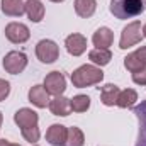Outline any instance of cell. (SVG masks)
I'll return each instance as SVG.
<instances>
[{
    "instance_id": "cell-25",
    "label": "cell",
    "mask_w": 146,
    "mask_h": 146,
    "mask_svg": "<svg viewBox=\"0 0 146 146\" xmlns=\"http://www.w3.org/2000/svg\"><path fill=\"white\" fill-rule=\"evenodd\" d=\"M9 94H10V83H9L7 80L0 78V102L5 100V99L9 97Z\"/></svg>"
},
{
    "instance_id": "cell-13",
    "label": "cell",
    "mask_w": 146,
    "mask_h": 146,
    "mask_svg": "<svg viewBox=\"0 0 146 146\" xmlns=\"http://www.w3.org/2000/svg\"><path fill=\"white\" fill-rule=\"evenodd\" d=\"M92 42L95 48L109 49V46H112V42H114V33L109 27H99L92 36Z\"/></svg>"
},
{
    "instance_id": "cell-15",
    "label": "cell",
    "mask_w": 146,
    "mask_h": 146,
    "mask_svg": "<svg viewBox=\"0 0 146 146\" xmlns=\"http://www.w3.org/2000/svg\"><path fill=\"white\" fill-rule=\"evenodd\" d=\"M2 12L10 17H21L26 14V2L22 0H2Z\"/></svg>"
},
{
    "instance_id": "cell-23",
    "label": "cell",
    "mask_w": 146,
    "mask_h": 146,
    "mask_svg": "<svg viewBox=\"0 0 146 146\" xmlns=\"http://www.w3.org/2000/svg\"><path fill=\"white\" fill-rule=\"evenodd\" d=\"M134 114L143 121V129H141V136H139V143L138 146H146V104H141L134 109Z\"/></svg>"
},
{
    "instance_id": "cell-4",
    "label": "cell",
    "mask_w": 146,
    "mask_h": 146,
    "mask_svg": "<svg viewBox=\"0 0 146 146\" xmlns=\"http://www.w3.org/2000/svg\"><path fill=\"white\" fill-rule=\"evenodd\" d=\"M36 56L41 63H54L60 58V46L51 39H41L36 44Z\"/></svg>"
},
{
    "instance_id": "cell-27",
    "label": "cell",
    "mask_w": 146,
    "mask_h": 146,
    "mask_svg": "<svg viewBox=\"0 0 146 146\" xmlns=\"http://www.w3.org/2000/svg\"><path fill=\"white\" fill-rule=\"evenodd\" d=\"M134 53L138 54V58H139V60H141V61L146 65V46H139Z\"/></svg>"
},
{
    "instance_id": "cell-17",
    "label": "cell",
    "mask_w": 146,
    "mask_h": 146,
    "mask_svg": "<svg viewBox=\"0 0 146 146\" xmlns=\"http://www.w3.org/2000/svg\"><path fill=\"white\" fill-rule=\"evenodd\" d=\"M119 87L117 85H112V83H107L102 87L100 90V102L107 107H112V106H117V97H119Z\"/></svg>"
},
{
    "instance_id": "cell-1",
    "label": "cell",
    "mask_w": 146,
    "mask_h": 146,
    "mask_svg": "<svg viewBox=\"0 0 146 146\" xmlns=\"http://www.w3.org/2000/svg\"><path fill=\"white\" fill-rule=\"evenodd\" d=\"M72 83L76 88H87L92 85H97L104 80V72L100 66L95 65H82L72 73Z\"/></svg>"
},
{
    "instance_id": "cell-5",
    "label": "cell",
    "mask_w": 146,
    "mask_h": 146,
    "mask_svg": "<svg viewBox=\"0 0 146 146\" xmlns=\"http://www.w3.org/2000/svg\"><path fill=\"white\" fill-rule=\"evenodd\" d=\"M3 70L10 75H19L26 70L27 66V56L26 53L22 51H9L5 56H3Z\"/></svg>"
},
{
    "instance_id": "cell-3",
    "label": "cell",
    "mask_w": 146,
    "mask_h": 146,
    "mask_svg": "<svg viewBox=\"0 0 146 146\" xmlns=\"http://www.w3.org/2000/svg\"><path fill=\"white\" fill-rule=\"evenodd\" d=\"M141 39H143V27H141V22L133 21V22H129V24L122 29L121 39H119V48H121V49L133 48V46L139 44Z\"/></svg>"
},
{
    "instance_id": "cell-31",
    "label": "cell",
    "mask_w": 146,
    "mask_h": 146,
    "mask_svg": "<svg viewBox=\"0 0 146 146\" xmlns=\"http://www.w3.org/2000/svg\"><path fill=\"white\" fill-rule=\"evenodd\" d=\"M49 2H54V3H60V2H65V0H49Z\"/></svg>"
},
{
    "instance_id": "cell-16",
    "label": "cell",
    "mask_w": 146,
    "mask_h": 146,
    "mask_svg": "<svg viewBox=\"0 0 146 146\" xmlns=\"http://www.w3.org/2000/svg\"><path fill=\"white\" fill-rule=\"evenodd\" d=\"M73 7H75V12H76L78 17L88 19L97 10V0H75Z\"/></svg>"
},
{
    "instance_id": "cell-19",
    "label": "cell",
    "mask_w": 146,
    "mask_h": 146,
    "mask_svg": "<svg viewBox=\"0 0 146 146\" xmlns=\"http://www.w3.org/2000/svg\"><path fill=\"white\" fill-rule=\"evenodd\" d=\"M136 100H138V92L134 88H126V90H121L119 92L117 106L122 107V109H131V107H134Z\"/></svg>"
},
{
    "instance_id": "cell-8",
    "label": "cell",
    "mask_w": 146,
    "mask_h": 146,
    "mask_svg": "<svg viewBox=\"0 0 146 146\" xmlns=\"http://www.w3.org/2000/svg\"><path fill=\"white\" fill-rule=\"evenodd\" d=\"M14 122H15L21 129H24V127H33V126H37L39 115H37L36 110L29 109V107H22V109H19L14 114Z\"/></svg>"
},
{
    "instance_id": "cell-24",
    "label": "cell",
    "mask_w": 146,
    "mask_h": 146,
    "mask_svg": "<svg viewBox=\"0 0 146 146\" xmlns=\"http://www.w3.org/2000/svg\"><path fill=\"white\" fill-rule=\"evenodd\" d=\"M21 134H22V138H24L26 141H29L31 145H36L37 141H39V138H41V131H39V127H37V126L21 129Z\"/></svg>"
},
{
    "instance_id": "cell-21",
    "label": "cell",
    "mask_w": 146,
    "mask_h": 146,
    "mask_svg": "<svg viewBox=\"0 0 146 146\" xmlns=\"http://www.w3.org/2000/svg\"><path fill=\"white\" fill-rule=\"evenodd\" d=\"M124 66H126V70L131 73H136V72H141V70H145L146 65L138 58V54L136 53H129L126 58H124Z\"/></svg>"
},
{
    "instance_id": "cell-26",
    "label": "cell",
    "mask_w": 146,
    "mask_h": 146,
    "mask_svg": "<svg viewBox=\"0 0 146 146\" xmlns=\"http://www.w3.org/2000/svg\"><path fill=\"white\" fill-rule=\"evenodd\" d=\"M133 82L136 85H146V68L141 70V72L133 73Z\"/></svg>"
},
{
    "instance_id": "cell-7",
    "label": "cell",
    "mask_w": 146,
    "mask_h": 146,
    "mask_svg": "<svg viewBox=\"0 0 146 146\" xmlns=\"http://www.w3.org/2000/svg\"><path fill=\"white\" fill-rule=\"evenodd\" d=\"M5 37L14 44H22V42L29 41L31 31L22 22H10V24L5 26Z\"/></svg>"
},
{
    "instance_id": "cell-20",
    "label": "cell",
    "mask_w": 146,
    "mask_h": 146,
    "mask_svg": "<svg viewBox=\"0 0 146 146\" xmlns=\"http://www.w3.org/2000/svg\"><path fill=\"white\" fill-rule=\"evenodd\" d=\"M83 145H85V134H83V131L80 127H76V126L68 127L65 146H83Z\"/></svg>"
},
{
    "instance_id": "cell-28",
    "label": "cell",
    "mask_w": 146,
    "mask_h": 146,
    "mask_svg": "<svg viewBox=\"0 0 146 146\" xmlns=\"http://www.w3.org/2000/svg\"><path fill=\"white\" fill-rule=\"evenodd\" d=\"M0 146H12V143L7 139H0Z\"/></svg>"
},
{
    "instance_id": "cell-30",
    "label": "cell",
    "mask_w": 146,
    "mask_h": 146,
    "mask_svg": "<svg viewBox=\"0 0 146 146\" xmlns=\"http://www.w3.org/2000/svg\"><path fill=\"white\" fill-rule=\"evenodd\" d=\"M2 122H3V115H2V112H0V127H2Z\"/></svg>"
},
{
    "instance_id": "cell-10",
    "label": "cell",
    "mask_w": 146,
    "mask_h": 146,
    "mask_svg": "<svg viewBox=\"0 0 146 146\" xmlns=\"http://www.w3.org/2000/svg\"><path fill=\"white\" fill-rule=\"evenodd\" d=\"M66 134L68 127H65L63 124H51L46 131V141L51 146H65Z\"/></svg>"
},
{
    "instance_id": "cell-14",
    "label": "cell",
    "mask_w": 146,
    "mask_h": 146,
    "mask_svg": "<svg viewBox=\"0 0 146 146\" xmlns=\"http://www.w3.org/2000/svg\"><path fill=\"white\" fill-rule=\"evenodd\" d=\"M26 14L29 17L31 22H41L44 19V14H46V9L42 5L41 0H27L26 2Z\"/></svg>"
},
{
    "instance_id": "cell-33",
    "label": "cell",
    "mask_w": 146,
    "mask_h": 146,
    "mask_svg": "<svg viewBox=\"0 0 146 146\" xmlns=\"http://www.w3.org/2000/svg\"><path fill=\"white\" fill-rule=\"evenodd\" d=\"M36 146H37V145H36Z\"/></svg>"
},
{
    "instance_id": "cell-9",
    "label": "cell",
    "mask_w": 146,
    "mask_h": 146,
    "mask_svg": "<svg viewBox=\"0 0 146 146\" xmlns=\"http://www.w3.org/2000/svg\"><path fill=\"white\" fill-rule=\"evenodd\" d=\"M65 46H66V51L72 56H80V54H83L87 51V37L83 36V34L73 33L70 36H66Z\"/></svg>"
},
{
    "instance_id": "cell-12",
    "label": "cell",
    "mask_w": 146,
    "mask_h": 146,
    "mask_svg": "<svg viewBox=\"0 0 146 146\" xmlns=\"http://www.w3.org/2000/svg\"><path fill=\"white\" fill-rule=\"evenodd\" d=\"M49 110L53 115H61V117H66L70 115L72 112V104H70V99H66L65 95H56L53 100H49Z\"/></svg>"
},
{
    "instance_id": "cell-18",
    "label": "cell",
    "mask_w": 146,
    "mask_h": 146,
    "mask_svg": "<svg viewBox=\"0 0 146 146\" xmlns=\"http://www.w3.org/2000/svg\"><path fill=\"white\" fill-rule=\"evenodd\" d=\"M88 60L95 65V66H106L109 65L112 60V53L109 49H102V48H95L88 53Z\"/></svg>"
},
{
    "instance_id": "cell-29",
    "label": "cell",
    "mask_w": 146,
    "mask_h": 146,
    "mask_svg": "<svg viewBox=\"0 0 146 146\" xmlns=\"http://www.w3.org/2000/svg\"><path fill=\"white\" fill-rule=\"evenodd\" d=\"M143 37H146V24L143 26Z\"/></svg>"
},
{
    "instance_id": "cell-11",
    "label": "cell",
    "mask_w": 146,
    "mask_h": 146,
    "mask_svg": "<svg viewBox=\"0 0 146 146\" xmlns=\"http://www.w3.org/2000/svg\"><path fill=\"white\" fill-rule=\"evenodd\" d=\"M27 99L33 106H36L39 109H44L49 106V94L46 92V88L42 85H34L29 88V94H27Z\"/></svg>"
},
{
    "instance_id": "cell-2",
    "label": "cell",
    "mask_w": 146,
    "mask_h": 146,
    "mask_svg": "<svg viewBox=\"0 0 146 146\" xmlns=\"http://www.w3.org/2000/svg\"><path fill=\"white\" fill-rule=\"evenodd\" d=\"M109 9L115 19L127 21L145 12V2L143 0H110Z\"/></svg>"
},
{
    "instance_id": "cell-6",
    "label": "cell",
    "mask_w": 146,
    "mask_h": 146,
    "mask_svg": "<svg viewBox=\"0 0 146 146\" xmlns=\"http://www.w3.org/2000/svg\"><path fill=\"white\" fill-rule=\"evenodd\" d=\"M42 87L46 88V92L53 97L56 95H63V92L66 90V80L61 72H51L44 76Z\"/></svg>"
},
{
    "instance_id": "cell-22",
    "label": "cell",
    "mask_w": 146,
    "mask_h": 146,
    "mask_svg": "<svg viewBox=\"0 0 146 146\" xmlns=\"http://www.w3.org/2000/svg\"><path fill=\"white\" fill-rule=\"evenodd\" d=\"M70 104H72V110L73 112H87L88 107H90V97L88 95H75L73 99H70Z\"/></svg>"
},
{
    "instance_id": "cell-32",
    "label": "cell",
    "mask_w": 146,
    "mask_h": 146,
    "mask_svg": "<svg viewBox=\"0 0 146 146\" xmlns=\"http://www.w3.org/2000/svg\"><path fill=\"white\" fill-rule=\"evenodd\" d=\"M12 146H21V145H15V143H12Z\"/></svg>"
}]
</instances>
